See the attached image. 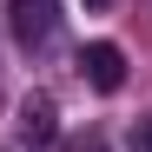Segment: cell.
Listing matches in <instances>:
<instances>
[{
	"label": "cell",
	"instance_id": "3",
	"mask_svg": "<svg viewBox=\"0 0 152 152\" xmlns=\"http://www.w3.org/2000/svg\"><path fill=\"white\" fill-rule=\"evenodd\" d=\"M20 132H27V145H53V139H60V106H53V93H27V99H20Z\"/></svg>",
	"mask_w": 152,
	"mask_h": 152
},
{
	"label": "cell",
	"instance_id": "4",
	"mask_svg": "<svg viewBox=\"0 0 152 152\" xmlns=\"http://www.w3.org/2000/svg\"><path fill=\"white\" fill-rule=\"evenodd\" d=\"M126 145H132V152H152V119H139L132 132H126Z\"/></svg>",
	"mask_w": 152,
	"mask_h": 152
},
{
	"label": "cell",
	"instance_id": "2",
	"mask_svg": "<svg viewBox=\"0 0 152 152\" xmlns=\"http://www.w3.org/2000/svg\"><path fill=\"white\" fill-rule=\"evenodd\" d=\"M80 73H86L93 93H119V86H126V53H119L113 40H93L86 53H80Z\"/></svg>",
	"mask_w": 152,
	"mask_h": 152
},
{
	"label": "cell",
	"instance_id": "5",
	"mask_svg": "<svg viewBox=\"0 0 152 152\" xmlns=\"http://www.w3.org/2000/svg\"><path fill=\"white\" fill-rule=\"evenodd\" d=\"M86 7H113V0H86Z\"/></svg>",
	"mask_w": 152,
	"mask_h": 152
},
{
	"label": "cell",
	"instance_id": "1",
	"mask_svg": "<svg viewBox=\"0 0 152 152\" xmlns=\"http://www.w3.org/2000/svg\"><path fill=\"white\" fill-rule=\"evenodd\" d=\"M7 27H13V40L27 46V53H40V46H53V27H60V7H53V0H13Z\"/></svg>",
	"mask_w": 152,
	"mask_h": 152
}]
</instances>
